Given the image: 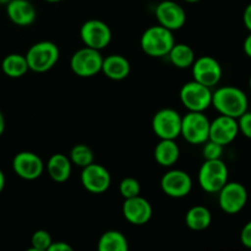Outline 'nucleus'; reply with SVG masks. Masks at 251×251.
Wrapping results in <instances>:
<instances>
[{
	"mask_svg": "<svg viewBox=\"0 0 251 251\" xmlns=\"http://www.w3.org/2000/svg\"><path fill=\"white\" fill-rule=\"evenodd\" d=\"M191 68H193L194 80L210 88L217 85L222 78V66L210 55H203L195 59Z\"/></svg>",
	"mask_w": 251,
	"mask_h": 251,
	"instance_id": "12",
	"label": "nucleus"
},
{
	"mask_svg": "<svg viewBox=\"0 0 251 251\" xmlns=\"http://www.w3.org/2000/svg\"><path fill=\"white\" fill-rule=\"evenodd\" d=\"M212 222V213L205 206H194L186 212L185 223L191 230H200L207 229Z\"/></svg>",
	"mask_w": 251,
	"mask_h": 251,
	"instance_id": "22",
	"label": "nucleus"
},
{
	"mask_svg": "<svg viewBox=\"0 0 251 251\" xmlns=\"http://www.w3.org/2000/svg\"><path fill=\"white\" fill-rule=\"evenodd\" d=\"M249 87H250V91H251V75H250V78H249Z\"/></svg>",
	"mask_w": 251,
	"mask_h": 251,
	"instance_id": "40",
	"label": "nucleus"
},
{
	"mask_svg": "<svg viewBox=\"0 0 251 251\" xmlns=\"http://www.w3.org/2000/svg\"><path fill=\"white\" fill-rule=\"evenodd\" d=\"M4 130H5V119H4V115H2V113L0 112V136L4 134Z\"/></svg>",
	"mask_w": 251,
	"mask_h": 251,
	"instance_id": "36",
	"label": "nucleus"
},
{
	"mask_svg": "<svg viewBox=\"0 0 251 251\" xmlns=\"http://www.w3.org/2000/svg\"><path fill=\"white\" fill-rule=\"evenodd\" d=\"M238 134H239L238 120L235 118L221 114L213 122H211L208 140L217 142L225 147L232 144L237 139Z\"/></svg>",
	"mask_w": 251,
	"mask_h": 251,
	"instance_id": "16",
	"label": "nucleus"
},
{
	"mask_svg": "<svg viewBox=\"0 0 251 251\" xmlns=\"http://www.w3.org/2000/svg\"><path fill=\"white\" fill-rule=\"evenodd\" d=\"M129 243L126 237L119 230H108L98 240L100 251H127Z\"/></svg>",
	"mask_w": 251,
	"mask_h": 251,
	"instance_id": "25",
	"label": "nucleus"
},
{
	"mask_svg": "<svg viewBox=\"0 0 251 251\" xmlns=\"http://www.w3.org/2000/svg\"><path fill=\"white\" fill-rule=\"evenodd\" d=\"M208 118L203 112H189L181 119L180 135L191 145H203L210 135Z\"/></svg>",
	"mask_w": 251,
	"mask_h": 251,
	"instance_id": "6",
	"label": "nucleus"
},
{
	"mask_svg": "<svg viewBox=\"0 0 251 251\" xmlns=\"http://www.w3.org/2000/svg\"><path fill=\"white\" fill-rule=\"evenodd\" d=\"M1 70L6 76L12 78H19L26 75L29 70L28 64H27L26 56L22 54H9L2 59Z\"/></svg>",
	"mask_w": 251,
	"mask_h": 251,
	"instance_id": "23",
	"label": "nucleus"
},
{
	"mask_svg": "<svg viewBox=\"0 0 251 251\" xmlns=\"http://www.w3.org/2000/svg\"><path fill=\"white\" fill-rule=\"evenodd\" d=\"M112 176L105 167L91 163L83 167L81 173V184L91 194H103L109 189Z\"/></svg>",
	"mask_w": 251,
	"mask_h": 251,
	"instance_id": "11",
	"label": "nucleus"
},
{
	"mask_svg": "<svg viewBox=\"0 0 251 251\" xmlns=\"http://www.w3.org/2000/svg\"><path fill=\"white\" fill-rule=\"evenodd\" d=\"M212 105L220 114L238 119L249 108V100L240 88L223 86L212 93Z\"/></svg>",
	"mask_w": 251,
	"mask_h": 251,
	"instance_id": "1",
	"label": "nucleus"
},
{
	"mask_svg": "<svg viewBox=\"0 0 251 251\" xmlns=\"http://www.w3.org/2000/svg\"><path fill=\"white\" fill-rule=\"evenodd\" d=\"M184 1L190 2V4H193V2H199V1H201V0H184Z\"/></svg>",
	"mask_w": 251,
	"mask_h": 251,
	"instance_id": "38",
	"label": "nucleus"
},
{
	"mask_svg": "<svg viewBox=\"0 0 251 251\" xmlns=\"http://www.w3.org/2000/svg\"><path fill=\"white\" fill-rule=\"evenodd\" d=\"M152 206L145 198L140 195L125 199L123 205V215L125 220L134 226H144L152 218Z\"/></svg>",
	"mask_w": 251,
	"mask_h": 251,
	"instance_id": "17",
	"label": "nucleus"
},
{
	"mask_svg": "<svg viewBox=\"0 0 251 251\" xmlns=\"http://www.w3.org/2000/svg\"><path fill=\"white\" fill-rule=\"evenodd\" d=\"M11 0H0V5H6L7 2H10Z\"/></svg>",
	"mask_w": 251,
	"mask_h": 251,
	"instance_id": "37",
	"label": "nucleus"
},
{
	"mask_svg": "<svg viewBox=\"0 0 251 251\" xmlns=\"http://www.w3.org/2000/svg\"><path fill=\"white\" fill-rule=\"evenodd\" d=\"M243 22H244V26L247 27L248 31L251 32V2L245 7L244 14H243Z\"/></svg>",
	"mask_w": 251,
	"mask_h": 251,
	"instance_id": "33",
	"label": "nucleus"
},
{
	"mask_svg": "<svg viewBox=\"0 0 251 251\" xmlns=\"http://www.w3.org/2000/svg\"><path fill=\"white\" fill-rule=\"evenodd\" d=\"M48 2H59V1H63V0H46Z\"/></svg>",
	"mask_w": 251,
	"mask_h": 251,
	"instance_id": "39",
	"label": "nucleus"
},
{
	"mask_svg": "<svg viewBox=\"0 0 251 251\" xmlns=\"http://www.w3.org/2000/svg\"><path fill=\"white\" fill-rule=\"evenodd\" d=\"M179 97L189 112H205L212 105L211 88L195 80L186 82L181 87Z\"/></svg>",
	"mask_w": 251,
	"mask_h": 251,
	"instance_id": "5",
	"label": "nucleus"
},
{
	"mask_svg": "<svg viewBox=\"0 0 251 251\" xmlns=\"http://www.w3.org/2000/svg\"><path fill=\"white\" fill-rule=\"evenodd\" d=\"M6 14L12 24L26 27L36 21L37 10L31 0H11L6 4Z\"/></svg>",
	"mask_w": 251,
	"mask_h": 251,
	"instance_id": "18",
	"label": "nucleus"
},
{
	"mask_svg": "<svg viewBox=\"0 0 251 251\" xmlns=\"http://www.w3.org/2000/svg\"><path fill=\"white\" fill-rule=\"evenodd\" d=\"M243 49H244V53L245 55L249 56V58H251V32L249 36L245 38L244 41V44H243Z\"/></svg>",
	"mask_w": 251,
	"mask_h": 251,
	"instance_id": "34",
	"label": "nucleus"
},
{
	"mask_svg": "<svg viewBox=\"0 0 251 251\" xmlns=\"http://www.w3.org/2000/svg\"><path fill=\"white\" fill-rule=\"evenodd\" d=\"M5 188V174L2 173V171L0 169V194L2 193Z\"/></svg>",
	"mask_w": 251,
	"mask_h": 251,
	"instance_id": "35",
	"label": "nucleus"
},
{
	"mask_svg": "<svg viewBox=\"0 0 251 251\" xmlns=\"http://www.w3.org/2000/svg\"><path fill=\"white\" fill-rule=\"evenodd\" d=\"M180 156V150L176 140H161L154 147V159L162 167H172Z\"/></svg>",
	"mask_w": 251,
	"mask_h": 251,
	"instance_id": "21",
	"label": "nucleus"
},
{
	"mask_svg": "<svg viewBox=\"0 0 251 251\" xmlns=\"http://www.w3.org/2000/svg\"><path fill=\"white\" fill-rule=\"evenodd\" d=\"M248 203V190L238 181H227L218 191V205L227 215H237Z\"/></svg>",
	"mask_w": 251,
	"mask_h": 251,
	"instance_id": "8",
	"label": "nucleus"
},
{
	"mask_svg": "<svg viewBox=\"0 0 251 251\" xmlns=\"http://www.w3.org/2000/svg\"><path fill=\"white\" fill-rule=\"evenodd\" d=\"M154 14H156L158 24L171 31L180 29L185 25V10L180 4L173 1V0H164V1L159 2L156 6Z\"/></svg>",
	"mask_w": 251,
	"mask_h": 251,
	"instance_id": "14",
	"label": "nucleus"
},
{
	"mask_svg": "<svg viewBox=\"0 0 251 251\" xmlns=\"http://www.w3.org/2000/svg\"><path fill=\"white\" fill-rule=\"evenodd\" d=\"M223 154V146L222 145L217 144L215 141L207 140L203 145L202 149V156L206 159H220L222 158Z\"/></svg>",
	"mask_w": 251,
	"mask_h": 251,
	"instance_id": "29",
	"label": "nucleus"
},
{
	"mask_svg": "<svg viewBox=\"0 0 251 251\" xmlns=\"http://www.w3.org/2000/svg\"><path fill=\"white\" fill-rule=\"evenodd\" d=\"M103 56L100 50L86 47L78 49L70 59V68L80 77H92L102 71Z\"/></svg>",
	"mask_w": 251,
	"mask_h": 251,
	"instance_id": "7",
	"label": "nucleus"
},
{
	"mask_svg": "<svg viewBox=\"0 0 251 251\" xmlns=\"http://www.w3.org/2000/svg\"><path fill=\"white\" fill-rule=\"evenodd\" d=\"M48 251H73V247L65 242H53Z\"/></svg>",
	"mask_w": 251,
	"mask_h": 251,
	"instance_id": "32",
	"label": "nucleus"
},
{
	"mask_svg": "<svg viewBox=\"0 0 251 251\" xmlns=\"http://www.w3.org/2000/svg\"><path fill=\"white\" fill-rule=\"evenodd\" d=\"M237 120L238 126H239V132H242L245 137L251 140V112L247 110Z\"/></svg>",
	"mask_w": 251,
	"mask_h": 251,
	"instance_id": "30",
	"label": "nucleus"
},
{
	"mask_svg": "<svg viewBox=\"0 0 251 251\" xmlns=\"http://www.w3.org/2000/svg\"><path fill=\"white\" fill-rule=\"evenodd\" d=\"M59 48L55 43L42 41L34 43L27 50L26 56L29 70L34 73H47L55 66L59 60Z\"/></svg>",
	"mask_w": 251,
	"mask_h": 251,
	"instance_id": "4",
	"label": "nucleus"
},
{
	"mask_svg": "<svg viewBox=\"0 0 251 251\" xmlns=\"http://www.w3.org/2000/svg\"><path fill=\"white\" fill-rule=\"evenodd\" d=\"M49 176L56 183H65L71 176V161L63 153L50 156L47 163Z\"/></svg>",
	"mask_w": 251,
	"mask_h": 251,
	"instance_id": "20",
	"label": "nucleus"
},
{
	"mask_svg": "<svg viewBox=\"0 0 251 251\" xmlns=\"http://www.w3.org/2000/svg\"><path fill=\"white\" fill-rule=\"evenodd\" d=\"M229 172L222 158L206 159L199 171L198 180L201 189L208 194L218 193L228 181Z\"/></svg>",
	"mask_w": 251,
	"mask_h": 251,
	"instance_id": "3",
	"label": "nucleus"
},
{
	"mask_svg": "<svg viewBox=\"0 0 251 251\" xmlns=\"http://www.w3.org/2000/svg\"><path fill=\"white\" fill-rule=\"evenodd\" d=\"M181 117L176 110L164 108L158 110L152 119V129L161 140H176L180 136Z\"/></svg>",
	"mask_w": 251,
	"mask_h": 251,
	"instance_id": "9",
	"label": "nucleus"
},
{
	"mask_svg": "<svg viewBox=\"0 0 251 251\" xmlns=\"http://www.w3.org/2000/svg\"><path fill=\"white\" fill-rule=\"evenodd\" d=\"M130 70L131 66L129 60L120 54H112L107 58H103L102 73L110 80H124L129 76Z\"/></svg>",
	"mask_w": 251,
	"mask_h": 251,
	"instance_id": "19",
	"label": "nucleus"
},
{
	"mask_svg": "<svg viewBox=\"0 0 251 251\" xmlns=\"http://www.w3.org/2000/svg\"><path fill=\"white\" fill-rule=\"evenodd\" d=\"M12 169L20 178L25 180H34L44 172V163L39 156L29 151L17 153L12 159Z\"/></svg>",
	"mask_w": 251,
	"mask_h": 251,
	"instance_id": "15",
	"label": "nucleus"
},
{
	"mask_svg": "<svg viewBox=\"0 0 251 251\" xmlns=\"http://www.w3.org/2000/svg\"><path fill=\"white\" fill-rule=\"evenodd\" d=\"M53 243L51 235L47 230H37L31 238V250L32 251H48L49 247Z\"/></svg>",
	"mask_w": 251,
	"mask_h": 251,
	"instance_id": "27",
	"label": "nucleus"
},
{
	"mask_svg": "<svg viewBox=\"0 0 251 251\" xmlns=\"http://www.w3.org/2000/svg\"><path fill=\"white\" fill-rule=\"evenodd\" d=\"M169 59L172 64L179 69H188L191 68V65L195 61V51L190 46L184 43L174 44L172 47L171 51L168 53Z\"/></svg>",
	"mask_w": 251,
	"mask_h": 251,
	"instance_id": "24",
	"label": "nucleus"
},
{
	"mask_svg": "<svg viewBox=\"0 0 251 251\" xmlns=\"http://www.w3.org/2000/svg\"><path fill=\"white\" fill-rule=\"evenodd\" d=\"M176 44L173 31L157 25L151 26L142 33L140 46L141 49L152 58H162L168 55L172 47Z\"/></svg>",
	"mask_w": 251,
	"mask_h": 251,
	"instance_id": "2",
	"label": "nucleus"
},
{
	"mask_svg": "<svg viewBox=\"0 0 251 251\" xmlns=\"http://www.w3.org/2000/svg\"><path fill=\"white\" fill-rule=\"evenodd\" d=\"M240 242L248 249H251V221L242 228L240 232Z\"/></svg>",
	"mask_w": 251,
	"mask_h": 251,
	"instance_id": "31",
	"label": "nucleus"
},
{
	"mask_svg": "<svg viewBox=\"0 0 251 251\" xmlns=\"http://www.w3.org/2000/svg\"><path fill=\"white\" fill-rule=\"evenodd\" d=\"M80 37L86 47L102 50L109 46L112 31L109 26L100 20H88L81 26Z\"/></svg>",
	"mask_w": 251,
	"mask_h": 251,
	"instance_id": "10",
	"label": "nucleus"
},
{
	"mask_svg": "<svg viewBox=\"0 0 251 251\" xmlns=\"http://www.w3.org/2000/svg\"><path fill=\"white\" fill-rule=\"evenodd\" d=\"M161 189L166 195L174 199L185 198L193 189V180L186 172L180 169L169 171L162 176Z\"/></svg>",
	"mask_w": 251,
	"mask_h": 251,
	"instance_id": "13",
	"label": "nucleus"
},
{
	"mask_svg": "<svg viewBox=\"0 0 251 251\" xmlns=\"http://www.w3.org/2000/svg\"><path fill=\"white\" fill-rule=\"evenodd\" d=\"M119 193L124 199L135 198L141 193V186L137 179L125 178L119 184Z\"/></svg>",
	"mask_w": 251,
	"mask_h": 251,
	"instance_id": "28",
	"label": "nucleus"
},
{
	"mask_svg": "<svg viewBox=\"0 0 251 251\" xmlns=\"http://www.w3.org/2000/svg\"><path fill=\"white\" fill-rule=\"evenodd\" d=\"M70 161L71 163L83 168V167L95 162V156H93V152L90 147L86 146V145L78 144L71 149Z\"/></svg>",
	"mask_w": 251,
	"mask_h": 251,
	"instance_id": "26",
	"label": "nucleus"
}]
</instances>
